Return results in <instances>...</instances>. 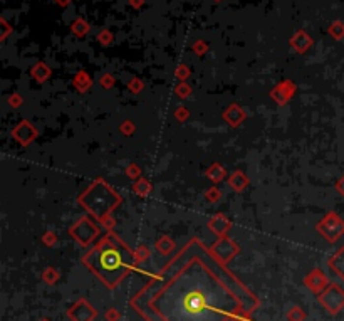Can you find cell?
<instances>
[{"mask_svg":"<svg viewBox=\"0 0 344 321\" xmlns=\"http://www.w3.org/2000/svg\"><path fill=\"white\" fill-rule=\"evenodd\" d=\"M89 264L108 284H116L129 269L131 254L121 242L108 237L89 256Z\"/></svg>","mask_w":344,"mask_h":321,"instance_id":"2","label":"cell"},{"mask_svg":"<svg viewBox=\"0 0 344 321\" xmlns=\"http://www.w3.org/2000/svg\"><path fill=\"white\" fill-rule=\"evenodd\" d=\"M136 306L151 321H245L255 299L198 242L146 286Z\"/></svg>","mask_w":344,"mask_h":321,"instance_id":"1","label":"cell"}]
</instances>
